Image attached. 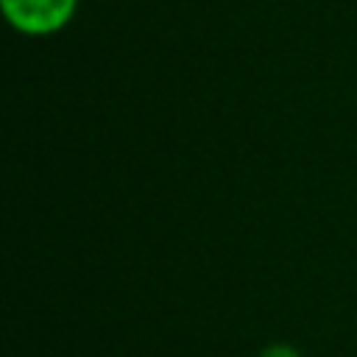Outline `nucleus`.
Returning a JSON list of instances; mask_svg holds the SVG:
<instances>
[{"label":"nucleus","mask_w":357,"mask_h":357,"mask_svg":"<svg viewBox=\"0 0 357 357\" xmlns=\"http://www.w3.org/2000/svg\"><path fill=\"white\" fill-rule=\"evenodd\" d=\"M8 25L22 36H53L78 11V0H0Z\"/></svg>","instance_id":"obj_1"},{"label":"nucleus","mask_w":357,"mask_h":357,"mask_svg":"<svg viewBox=\"0 0 357 357\" xmlns=\"http://www.w3.org/2000/svg\"><path fill=\"white\" fill-rule=\"evenodd\" d=\"M259 357H304L293 343H268L262 351H259Z\"/></svg>","instance_id":"obj_2"}]
</instances>
